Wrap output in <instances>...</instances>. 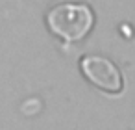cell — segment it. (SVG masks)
<instances>
[{"instance_id": "obj_1", "label": "cell", "mask_w": 135, "mask_h": 130, "mask_svg": "<svg viewBox=\"0 0 135 130\" xmlns=\"http://www.w3.org/2000/svg\"><path fill=\"white\" fill-rule=\"evenodd\" d=\"M93 11L85 4H59L46 17L50 30L67 41L83 39L93 28Z\"/></svg>"}, {"instance_id": "obj_2", "label": "cell", "mask_w": 135, "mask_h": 130, "mask_svg": "<svg viewBox=\"0 0 135 130\" xmlns=\"http://www.w3.org/2000/svg\"><path fill=\"white\" fill-rule=\"evenodd\" d=\"M83 74L105 93H120L124 87V78L117 65L102 56H85L81 60Z\"/></svg>"}]
</instances>
